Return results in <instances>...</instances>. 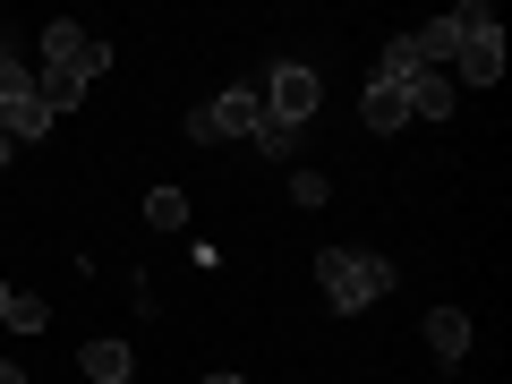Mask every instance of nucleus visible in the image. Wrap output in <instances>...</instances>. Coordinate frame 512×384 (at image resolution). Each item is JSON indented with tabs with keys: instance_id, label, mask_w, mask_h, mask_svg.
<instances>
[{
	"instance_id": "f257e3e1",
	"label": "nucleus",
	"mask_w": 512,
	"mask_h": 384,
	"mask_svg": "<svg viewBox=\"0 0 512 384\" xmlns=\"http://www.w3.org/2000/svg\"><path fill=\"white\" fill-rule=\"evenodd\" d=\"M444 18H453V35H461V52H453L461 86H495V77H504V26H495V9L487 0H461Z\"/></svg>"
},
{
	"instance_id": "f03ea898",
	"label": "nucleus",
	"mask_w": 512,
	"mask_h": 384,
	"mask_svg": "<svg viewBox=\"0 0 512 384\" xmlns=\"http://www.w3.org/2000/svg\"><path fill=\"white\" fill-rule=\"evenodd\" d=\"M316 282H325V299H333L342 316H359V308H376V299L393 291V265H384V256L325 248V256H316Z\"/></svg>"
},
{
	"instance_id": "7ed1b4c3",
	"label": "nucleus",
	"mask_w": 512,
	"mask_h": 384,
	"mask_svg": "<svg viewBox=\"0 0 512 384\" xmlns=\"http://www.w3.org/2000/svg\"><path fill=\"white\" fill-rule=\"evenodd\" d=\"M256 103H265V120L308 128V120H316V69H308V60H282V69L265 77V94H256Z\"/></svg>"
},
{
	"instance_id": "20e7f679",
	"label": "nucleus",
	"mask_w": 512,
	"mask_h": 384,
	"mask_svg": "<svg viewBox=\"0 0 512 384\" xmlns=\"http://www.w3.org/2000/svg\"><path fill=\"white\" fill-rule=\"evenodd\" d=\"M43 69H77V77H103L111 69V43H94L77 18H52L43 26Z\"/></svg>"
},
{
	"instance_id": "39448f33",
	"label": "nucleus",
	"mask_w": 512,
	"mask_h": 384,
	"mask_svg": "<svg viewBox=\"0 0 512 384\" xmlns=\"http://www.w3.org/2000/svg\"><path fill=\"white\" fill-rule=\"evenodd\" d=\"M359 120L376 128V137H393V128L410 120V94H402V86H384V77H367V94H359Z\"/></svg>"
},
{
	"instance_id": "423d86ee",
	"label": "nucleus",
	"mask_w": 512,
	"mask_h": 384,
	"mask_svg": "<svg viewBox=\"0 0 512 384\" xmlns=\"http://www.w3.org/2000/svg\"><path fill=\"white\" fill-rule=\"evenodd\" d=\"M402 94H410V120H444V111L461 103V86H453L444 69H419V77H410Z\"/></svg>"
},
{
	"instance_id": "0eeeda50",
	"label": "nucleus",
	"mask_w": 512,
	"mask_h": 384,
	"mask_svg": "<svg viewBox=\"0 0 512 384\" xmlns=\"http://www.w3.org/2000/svg\"><path fill=\"white\" fill-rule=\"evenodd\" d=\"M43 128H52V111H43V94H35V86L0 103V137H9V146H26V137H43Z\"/></svg>"
},
{
	"instance_id": "6e6552de",
	"label": "nucleus",
	"mask_w": 512,
	"mask_h": 384,
	"mask_svg": "<svg viewBox=\"0 0 512 384\" xmlns=\"http://www.w3.org/2000/svg\"><path fill=\"white\" fill-rule=\"evenodd\" d=\"M205 120H214V137H256V120H265V103H256L248 86L222 94V103H205Z\"/></svg>"
},
{
	"instance_id": "1a4fd4ad",
	"label": "nucleus",
	"mask_w": 512,
	"mask_h": 384,
	"mask_svg": "<svg viewBox=\"0 0 512 384\" xmlns=\"http://www.w3.org/2000/svg\"><path fill=\"white\" fill-rule=\"evenodd\" d=\"M427 350H436L444 367L470 359V316H461V308H427Z\"/></svg>"
},
{
	"instance_id": "9d476101",
	"label": "nucleus",
	"mask_w": 512,
	"mask_h": 384,
	"mask_svg": "<svg viewBox=\"0 0 512 384\" xmlns=\"http://www.w3.org/2000/svg\"><path fill=\"white\" fill-rule=\"evenodd\" d=\"M35 94H43V111L60 120V111L86 103V77H77V69H43V77H35Z\"/></svg>"
},
{
	"instance_id": "9b49d317",
	"label": "nucleus",
	"mask_w": 512,
	"mask_h": 384,
	"mask_svg": "<svg viewBox=\"0 0 512 384\" xmlns=\"http://www.w3.org/2000/svg\"><path fill=\"white\" fill-rule=\"evenodd\" d=\"M77 367H86L94 384H128V342H86V350H77Z\"/></svg>"
},
{
	"instance_id": "f8f14e48",
	"label": "nucleus",
	"mask_w": 512,
	"mask_h": 384,
	"mask_svg": "<svg viewBox=\"0 0 512 384\" xmlns=\"http://www.w3.org/2000/svg\"><path fill=\"white\" fill-rule=\"evenodd\" d=\"M0 316H9L18 333H43V325H52V299H35V291H9V308H0Z\"/></svg>"
},
{
	"instance_id": "ddd939ff",
	"label": "nucleus",
	"mask_w": 512,
	"mask_h": 384,
	"mask_svg": "<svg viewBox=\"0 0 512 384\" xmlns=\"http://www.w3.org/2000/svg\"><path fill=\"white\" fill-rule=\"evenodd\" d=\"M146 222H154V231H180V222H188V197H180V188H154V197H146Z\"/></svg>"
},
{
	"instance_id": "4468645a",
	"label": "nucleus",
	"mask_w": 512,
	"mask_h": 384,
	"mask_svg": "<svg viewBox=\"0 0 512 384\" xmlns=\"http://www.w3.org/2000/svg\"><path fill=\"white\" fill-rule=\"evenodd\" d=\"M291 146H299V128H282V120H256V154H274V163H291Z\"/></svg>"
},
{
	"instance_id": "2eb2a0df",
	"label": "nucleus",
	"mask_w": 512,
	"mask_h": 384,
	"mask_svg": "<svg viewBox=\"0 0 512 384\" xmlns=\"http://www.w3.org/2000/svg\"><path fill=\"white\" fill-rule=\"evenodd\" d=\"M291 197H299V205H325L333 188H325V171H291Z\"/></svg>"
},
{
	"instance_id": "dca6fc26",
	"label": "nucleus",
	"mask_w": 512,
	"mask_h": 384,
	"mask_svg": "<svg viewBox=\"0 0 512 384\" xmlns=\"http://www.w3.org/2000/svg\"><path fill=\"white\" fill-rule=\"evenodd\" d=\"M26 86H35V77H26V69H18V60L0 52V103H9V94H26Z\"/></svg>"
},
{
	"instance_id": "f3484780",
	"label": "nucleus",
	"mask_w": 512,
	"mask_h": 384,
	"mask_svg": "<svg viewBox=\"0 0 512 384\" xmlns=\"http://www.w3.org/2000/svg\"><path fill=\"white\" fill-rule=\"evenodd\" d=\"M0 384H26V367H18V359H9V367H0Z\"/></svg>"
},
{
	"instance_id": "a211bd4d",
	"label": "nucleus",
	"mask_w": 512,
	"mask_h": 384,
	"mask_svg": "<svg viewBox=\"0 0 512 384\" xmlns=\"http://www.w3.org/2000/svg\"><path fill=\"white\" fill-rule=\"evenodd\" d=\"M205 384H248V376H222V367H214V376H205Z\"/></svg>"
},
{
	"instance_id": "6ab92c4d",
	"label": "nucleus",
	"mask_w": 512,
	"mask_h": 384,
	"mask_svg": "<svg viewBox=\"0 0 512 384\" xmlns=\"http://www.w3.org/2000/svg\"><path fill=\"white\" fill-rule=\"evenodd\" d=\"M9 154H18V146H9V137H0V163H9Z\"/></svg>"
},
{
	"instance_id": "aec40b11",
	"label": "nucleus",
	"mask_w": 512,
	"mask_h": 384,
	"mask_svg": "<svg viewBox=\"0 0 512 384\" xmlns=\"http://www.w3.org/2000/svg\"><path fill=\"white\" fill-rule=\"evenodd\" d=\"M0 308H9V282H0Z\"/></svg>"
}]
</instances>
